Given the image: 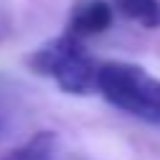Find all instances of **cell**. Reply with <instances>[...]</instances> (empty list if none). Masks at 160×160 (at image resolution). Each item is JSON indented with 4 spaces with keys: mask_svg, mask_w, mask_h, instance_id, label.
I'll list each match as a JSON object with an SVG mask.
<instances>
[{
    "mask_svg": "<svg viewBox=\"0 0 160 160\" xmlns=\"http://www.w3.org/2000/svg\"><path fill=\"white\" fill-rule=\"evenodd\" d=\"M99 93L118 109L160 126V78L131 62H107L99 67Z\"/></svg>",
    "mask_w": 160,
    "mask_h": 160,
    "instance_id": "6da1fadb",
    "label": "cell"
},
{
    "mask_svg": "<svg viewBox=\"0 0 160 160\" xmlns=\"http://www.w3.org/2000/svg\"><path fill=\"white\" fill-rule=\"evenodd\" d=\"M83 51H86L83 43L67 32V35H62V38L51 40V43H46V46H40L38 51H32L27 56V67L32 69L35 75H40V78H56L64 69V64L72 62V59L78 56V53H83Z\"/></svg>",
    "mask_w": 160,
    "mask_h": 160,
    "instance_id": "7a4b0ae2",
    "label": "cell"
},
{
    "mask_svg": "<svg viewBox=\"0 0 160 160\" xmlns=\"http://www.w3.org/2000/svg\"><path fill=\"white\" fill-rule=\"evenodd\" d=\"M99 67L86 51L78 53L72 62L64 64V69L56 75V86L64 93H72V96H88V93L99 91Z\"/></svg>",
    "mask_w": 160,
    "mask_h": 160,
    "instance_id": "3957f363",
    "label": "cell"
},
{
    "mask_svg": "<svg viewBox=\"0 0 160 160\" xmlns=\"http://www.w3.org/2000/svg\"><path fill=\"white\" fill-rule=\"evenodd\" d=\"M112 19H115V8L107 0H88L86 6H80L75 11L72 22H69V35L78 40L102 35L112 27Z\"/></svg>",
    "mask_w": 160,
    "mask_h": 160,
    "instance_id": "277c9868",
    "label": "cell"
},
{
    "mask_svg": "<svg viewBox=\"0 0 160 160\" xmlns=\"http://www.w3.org/2000/svg\"><path fill=\"white\" fill-rule=\"evenodd\" d=\"M56 152H59V133L38 131L24 144H19L8 155H3L0 160H56Z\"/></svg>",
    "mask_w": 160,
    "mask_h": 160,
    "instance_id": "5b68a950",
    "label": "cell"
},
{
    "mask_svg": "<svg viewBox=\"0 0 160 160\" xmlns=\"http://www.w3.org/2000/svg\"><path fill=\"white\" fill-rule=\"evenodd\" d=\"M112 6L131 22L147 29L160 27V3L158 0H112Z\"/></svg>",
    "mask_w": 160,
    "mask_h": 160,
    "instance_id": "8992f818",
    "label": "cell"
},
{
    "mask_svg": "<svg viewBox=\"0 0 160 160\" xmlns=\"http://www.w3.org/2000/svg\"><path fill=\"white\" fill-rule=\"evenodd\" d=\"M3 133H6V123L0 120V139H3Z\"/></svg>",
    "mask_w": 160,
    "mask_h": 160,
    "instance_id": "52a82bcc",
    "label": "cell"
}]
</instances>
